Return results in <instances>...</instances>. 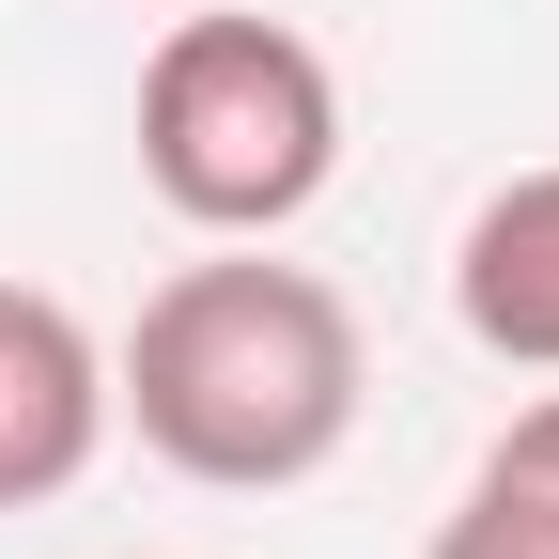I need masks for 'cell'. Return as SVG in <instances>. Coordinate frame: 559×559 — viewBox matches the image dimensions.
Masks as SVG:
<instances>
[{
  "label": "cell",
  "mask_w": 559,
  "mask_h": 559,
  "mask_svg": "<svg viewBox=\"0 0 559 559\" xmlns=\"http://www.w3.org/2000/svg\"><path fill=\"white\" fill-rule=\"evenodd\" d=\"M373 404V342L342 311V280L280 264V234H202L109 342V436H140L202 498H296L342 466Z\"/></svg>",
  "instance_id": "1"
},
{
  "label": "cell",
  "mask_w": 559,
  "mask_h": 559,
  "mask_svg": "<svg viewBox=\"0 0 559 559\" xmlns=\"http://www.w3.org/2000/svg\"><path fill=\"white\" fill-rule=\"evenodd\" d=\"M140 187L187 234H296L342 187V79L296 16L187 0L140 47Z\"/></svg>",
  "instance_id": "2"
},
{
  "label": "cell",
  "mask_w": 559,
  "mask_h": 559,
  "mask_svg": "<svg viewBox=\"0 0 559 559\" xmlns=\"http://www.w3.org/2000/svg\"><path fill=\"white\" fill-rule=\"evenodd\" d=\"M109 451V326L0 264V513L79 498Z\"/></svg>",
  "instance_id": "3"
},
{
  "label": "cell",
  "mask_w": 559,
  "mask_h": 559,
  "mask_svg": "<svg viewBox=\"0 0 559 559\" xmlns=\"http://www.w3.org/2000/svg\"><path fill=\"white\" fill-rule=\"evenodd\" d=\"M451 326L498 373H559V156L498 171L466 202V234H451Z\"/></svg>",
  "instance_id": "4"
},
{
  "label": "cell",
  "mask_w": 559,
  "mask_h": 559,
  "mask_svg": "<svg viewBox=\"0 0 559 559\" xmlns=\"http://www.w3.org/2000/svg\"><path fill=\"white\" fill-rule=\"evenodd\" d=\"M419 559H559V373L466 451V481H451V513H436Z\"/></svg>",
  "instance_id": "5"
}]
</instances>
